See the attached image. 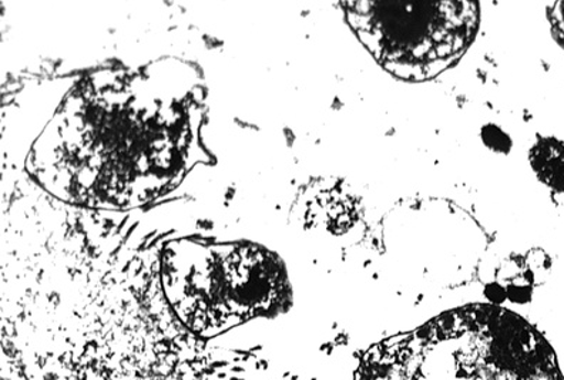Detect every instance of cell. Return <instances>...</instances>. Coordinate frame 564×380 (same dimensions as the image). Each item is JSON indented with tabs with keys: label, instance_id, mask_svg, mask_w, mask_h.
<instances>
[{
	"label": "cell",
	"instance_id": "4",
	"mask_svg": "<svg viewBox=\"0 0 564 380\" xmlns=\"http://www.w3.org/2000/svg\"><path fill=\"white\" fill-rule=\"evenodd\" d=\"M345 19L383 70L403 82H426L451 69L475 41L478 2H341Z\"/></svg>",
	"mask_w": 564,
	"mask_h": 380
},
{
	"label": "cell",
	"instance_id": "2",
	"mask_svg": "<svg viewBox=\"0 0 564 380\" xmlns=\"http://www.w3.org/2000/svg\"><path fill=\"white\" fill-rule=\"evenodd\" d=\"M354 380H564L556 354L532 324L490 304L445 312L371 346Z\"/></svg>",
	"mask_w": 564,
	"mask_h": 380
},
{
	"label": "cell",
	"instance_id": "1",
	"mask_svg": "<svg viewBox=\"0 0 564 380\" xmlns=\"http://www.w3.org/2000/svg\"><path fill=\"white\" fill-rule=\"evenodd\" d=\"M150 73L109 72L66 97L28 159L63 202L101 209L143 206L183 177L193 144V101Z\"/></svg>",
	"mask_w": 564,
	"mask_h": 380
},
{
	"label": "cell",
	"instance_id": "5",
	"mask_svg": "<svg viewBox=\"0 0 564 380\" xmlns=\"http://www.w3.org/2000/svg\"><path fill=\"white\" fill-rule=\"evenodd\" d=\"M547 18L558 45L564 48V2L552 3L547 8Z\"/></svg>",
	"mask_w": 564,
	"mask_h": 380
},
{
	"label": "cell",
	"instance_id": "3",
	"mask_svg": "<svg viewBox=\"0 0 564 380\" xmlns=\"http://www.w3.org/2000/svg\"><path fill=\"white\" fill-rule=\"evenodd\" d=\"M162 284L177 318L202 336L279 315L291 302L284 264L251 242H170L162 257Z\"/></svg>",
	"mask_w": 564,
	"mask_h": 380
}]
</instances>
